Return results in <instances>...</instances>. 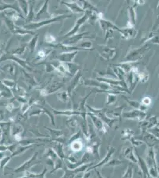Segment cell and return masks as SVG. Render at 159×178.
Listing matches in <instances>:
<instances>
[{
    "mask_svg": "<svg viewBox=\"0 0 159 178\" xmlns=\"http://www.w3.org/2000/svg\"><path fill=\"white\" fill-rule=\"evenodd\" d=\"M146 162L149 169L154 167H158L156 162V157L154 147H148V150L146 157Z\"/></svg>",
    "mask_w": 159,
    "mask_h": 178,
    "instance_id": "obj_6",
    "label": "cell"
},
{
    "mask_svg": "<svg viewBox=\"0 0 159 178\" xmlns=\"http://www.w3.org/2000/svg\"><path fill=\"white\" fill-rule=\"evenodd\" d=\"M7 59H12V60H14L15 61V62H18L21 66H22L23 68H26L29 70H31L30 68L29 67V66L27 65V63L23 61V60H21V59H19L17 57L14 56L13 55H10V54H3L2 56L0 58V62H1L2 61H5Z\"/></svg>",
    "mask_w": 159,
    "mask_h": 178,
    "instance_id": "obj_13",
    "label": "cell"
},
{
    "mask_svg": "<svg viewBox=\"0 0 159 178\" xmlns=\"http://www.w3.org/2000/svg\"><path fill=\"white\" fill-rule=\"evenodd\" d=\"M124 162L119 159L115 158L112 160H110V161L105 165L104 166L105 167H115V166H118L122 165Z\"/></svg>",
    "mask_w": 159,
    "mask_h": 178,
    "instance_id": "obj_29",
    "label": "cell"
},
{
    "mask_svg": "<svg viewBox=\"0 0 159 178\" xmlns=\"http://www.w3.org/2000/svg\"><path fill=\"white\" fill-rule=\"evenodd\" d=\"M26 49V47H20L16 49H14V51H12V54H15V55H21L22 54Z\"/></svg>",
    "mask_w": 159,
    "mask_h": 178,
    "instance_id": "obj_43",
    "label": "cell"
},
{
    "mask_svg": "<svg viewBox=\"0 0 159 178\" xmlns=\"http://www.w3.org/2000/svg\"><path fill=\"white\" fill-rule=\"evenodd\" d=\"M134 149V148L133 147H128L124 148L122 151V155L125 159H128L131 163L137 164L138 159L135 154V153Z\"/></svg>",
    "mask_w": 159,
    "mask_h": 178,
    "instance_id": "obj_8",
    "label": "cell"
},
{
    "mask_svg": "<svg viewBox=\"0 0 159 178\" xmlns=\"http://www.w3.org/2000/svg\"><path fill=\"white\" fill-rule=\"evenodd\" d=\"M115 151H116L115 148H114L113 147H109L107 149V153H106L105 157L100 162H99L96 165H93L91 167H90L89 168H88V169L85 172H91V171H93L94 169V170L97 169V168H98L99 167L104 166L105 165H106L110 161L111 157L114 154Z\"/></svg>",
    "mask_w": 159,
    "mask_h": 178,
    "instance_id": "obj_3",
    "label": "cell"
},
{
    "mask_svg": "<svg viewBox=\"0 0 159 178\" xmlns=\"http://www.w3.org/2000/svg\"><path fill=\"white\" fill-rule=\"evenodd\" d=\"M81 131L80 130L79 132H77V133H76L74 135H73V137L70 139V141H69V143L70 144L71 143L76 141V140H79L80 138V135H81Z\"/></svg>",
    "mask_w": 159,
    "mask_h": 178,
    "instance_id": "obj_44",
    "label": "cell"
},
{
    "mask_svg": "<svg viewBox=\"0 0 159 178\" xmlns=\"http://www.w3.org/2000/svg\"><path fill=\"white\" fill-rule=\"evenodd\" d=\"M67 125L70 129L73 131V130L76 129V127H77V121L75 119H70L67 120Z\"/></svg>",
    "mask_w": 159,
    "mask_h": 178,
    "instance_id": "obj_38",
    "label": "cell"
},
{
    "mask_svg": "<svg viewBox=\"0 0 159 178\" xmlns=\"http://www.w3.org/2000/svg\"><path fill=\"white\" fill-rule=\"evenodd\" d=\"M143 103L146 106H148L151 103V100L149 97H145L143 100Z\"/></svg>",
    "mask_w": 159,
    "mask_h": 178,
    "instance_id": "obj_48",
    "label": "cell"
},
{
    "mask_svg": "<svg viewBox=\"0 0 159 178\" xmlns=\"http://www.w3.org/2000/svg\"><path fill=\"white\" fill-rule=\"evenodd\" d=\"M0 93L1 96H4V97L10 98L13 97V95L9 89L8 87L5 86L2 82L0 81Z\"/></svg>",
    "mask_w": 159,
    "mask_h": 178,
    "instance_id": "obj_19",
    "label": "cell"
},
{
    "mask_svg": "<svg viewBox=\"0 0 159 178\" xmlns=\"http://www.w3.org/2000/svg\"><path fill=\"white\" fill-rule=\"evenodd\" d=\"M62 4H64L65 5H66L73 13H82V12L84 11V10H83V8H82L81 7H80L79 5L77 3H76V2H62Z\"/></svg>",
    "mask_w": 159,
    "mask_h": 178,
    "instance_id": "obj_17",
    "label": "cell"
},
{
    "mask_svg": "<svg viewBox=\"0 0 159 178\" xmlns=\"http://www.w3.org/2000/svg\"><path fill=\"white\" fill-rule=\"evenodd\" d=\"M88 34L87 32H84L82 33H80L79 35L72 36L70 38H68L67 39L65 40L64 42H63L61 44L65 45H68V46H73V45L77 43L80 39H81L83 37L85 36H87Z\"/></svg>",
    "mask_w": 159,
    "mask_h": 178,
    "instance_id": "obj_12",
    "label": "cell"
},
{
    "mask_svg": "<svg viewBox=\"0 0 159 178\" xmlns=\"http://www.w3.org/2000/svg\"><path fill=\"white\" fill-rule=\"evenodd\" d=\"M63 86V84L61 83H53L52 85H51L49 87H48L47 90H46L48 94L52 93L58 90L59 89H60Z\"/></svg>",
    "mask_w": 159,
    "mask_h": 178,
    "instance_id": "obj_27",
    "label": "cell"
},
{
    "mask_svg": "<svg viewBox=\"0 0 159 178\" xmlns=\"http://www.w3.org/2000/svg\"><path fill=\"white\" fill-rule=\"evenodd\" d=\"M122 117L124 118L135 119L140 122L143 121L147 117V114L142 111L134 110L128 112H125L122 114Z\"/></svg>",
    "mask_w": 159,
    "mask_h": 178,
    "instance_id": "obj_5",
    "label": "cell"
},
{
    "mask_svg": "<svg viewBox=\"0 0 159 178\" xmlns=\"http://www.w3.org/2000/svg\"><path fill=\"white\" fill-rule=\"evenodd\" d=\"M38 39V35H36L30 41V42L29 44V48L31 52H33L35 51Z\"/></svg>",
    "mask_w": 159,
    "mask_h": 178,
    "instance_id": "obj_32",
    "label": "cell"
},
{
    "mask_svg": "<svg viewBox=\"0 0 159 178\" xmlns=\"http://www.w3.org/2000/svg\"></svg>",
    "mask_w": 159,
    "mask_h": 178,
    "instance_id": "obj_61",
    "label": "cell"
},
{
    "mask_svg": "<svg viewBox=\"0 0 159 178\" xmlns=\"http://www.w3.org/2000/svg\"><path fill=\"white\" fill-rule=\"evenodd\" d=\"M63 160H61V159H60L59 157L55 160V166L54 168L52 169V171L51 172V174H53L54 173L55 171L62 169L63 168Z\"/></svg>",
    "mask_w": 159,
    "mask_h": 178,
    "instance_id": "obj_33",
    "label": "cell"
},
{
    "mask_svg": "<svg viewBox=\"0 0 159 178\" xmlns=\"http://www.w3.org/2000/svg\"><path fill=\"white\" fill-rule=\"evenodd\" d=\"M133 135H134V132L132 131V130L129 128L125 129L121 132V140L130 141L131 138L133 137Z\"/></svg>",
    "mask_w": 159,
    "mask_h": 178,
    "instance_id": "obj_25",
    "label": "cell"
},
{
    "mask_svg": "<svg viewBox=\"0 0 159 178\" xmlns=\"http://www.w3.org/2000/svg\"><path fill=\"white\" fill-rule=\"evenodd\" d=\"M2 51L0 49V58H1V57L2 56Z\"/></svg>",
    "mask_w": 159,
    "mask_h": 178,
    "instance_id": "obj_57",
    "label": "cell"
},
{
    "mask_svg": "<svg viewBox=\"0 0 159 178\" xmlns=\"http://www.w3.org/2000/svg\"><path fill=\"white\" fill-rule=\"evenodd\" d=\"M51 47L55 48L56 49L60 50V51H77L78 50H82L81 48L76 47H73V46H68V45H65L62 44H58L56 45L51 44Z\"/></svg>",
    "mask_w": 159,
    "mask_h": 178,
    "instance_id": "obj_15",
    "label": "cell"
},
{
    "mask_svg": "<svg viewBox=\"0 0 159 178\" xmlns=\"http://www.w3.org/2000/svg\"><path fill=\"white\" fill-rule=\"evenodd\" d=\"M157 126H159V121H158V124H157Z\"/></svg>",
    "mask_w": 159,
    "mask_h": 178,
    "instance_id": "obj_59",
    "label": "cell"
},
{
    "mask_svg": "<svg viewBox=\"0 0 159 178\" xmlns=\"http://www.w3.org/2000/svg\"><path fill=\"white\" fill-rule=\"evenodd\" d=\"M0 97H1V93H0Z\"/></svg>",
    "mask_w": 159,
    "mask_h": 178,
    "instance_id": "obj_60",
    "label": "cell"
},
{
    "mask_svg": "<svg viewBox=\"0 0 159 178\" xmlns=\"http://www.w3.org/2000/svg\"><path fill=\"white\" fill-rule=\"evenodd\" d=\"M68 95H69V94L68 93V92H63L58 93L57 94V97H58V99L60 100L63 101L64 102H66L67 101V100L68 99Z\"/></svg>",
    "mask_w": 159,
    "mask_h": 178,
    "instance_id": "obj_37",
    "label": "cell"
},
{
    "mask_svg": "<svg viewBox=\"0 0 159 178\" xmlns=\"http://www.w3.org/2000/svg\"><path fill=\"white\" fill-rule=\"evenodd\" d=\"M88 13L87 11H86L85 14L81 18H80L77 20V21H76V25L74 26V27L68 33H67L66 35H65L63 37V38H70V37H71L72 36H74L79 31L80 26L87 21V20L88 19Z\"/></svg>",
    "mask_w": 159,
    "mask_h": 178,
    "instance_id": "obj_7",
    "label": "cell"
},
{
    "mask_svg": "<svg viewBox=\"0 0 159 178\" xmlns=\"http://www.w3.org/2000/svg\"><path fill=\"white\" fill-rule=\"evenodd\" d=\"M4 20L5 21L7 25L8 26V27L9 30L11 32H13V33H15L18 29L14 24V23H13V21H11L9 18H8L7 17H6V16H4Z\"/></svg>",
    "mask_w": 159,
    "mask_h": 178,
    "instance_id": "obj_31",
    "label": "cell"
},
{
    "mask_svg": "<svg viewBox=\"0 0 159 178\" xmlns=\"http://www.w3.org/2000/svg\"><path fill=\"white\" fill-rule=\"evenodd\" d=\"M80 77H81V74H80V72H79L77 74V75H76V77L73 78V80L70 83V84L68 86V89H67L68 93L69 95L71 93V92L73 90V89L76 87V86H77V84H78V83L79 81L80 78Z\"/></svg>",
    "mask_w": 159,
    "mask_h": 178,
    "instance_id": "obj_24",
    "label": "cell"
},
{
    "mask_svg": "<svg viewBox=\"0 0 159 178\" xmlns=\"http://www.w3.org/2000/svg\"><path fill=\"white\" fill-rule=\"evenodd\" d=\"M38 55L39 57L40 58H43V57H45L46 55H47V53H46V52H45L43 50H40L38 52Z\"/></svg>",
    "mask_w": 159,
    "mask_h": 178,
    "instance_id": "obj_51",
    "label": "cell"
},
{
    "mask_svg": "<svg viewBox=\"0 0 159 178\" xmlns=\"http://www.w3.org/2000/svg\"><path fill=\"white\" fill-rule=\"evenodd\" d=\"M42 109H43V112H44L45 114H46L50 118L51 122L52 124L54 125H55V120H54V115H52V114H51V112L49 110L46 109V108H42Z\"/></svg>",
    "mask_w": 159,
    "mask_h": 178,
    "instance_id": "obj_41",
    "label": "cell"
},
{
    "mask_svg": "<svg viewBox=\"0 0 159 178\" xmlns=\"http://www.w3.org/2000/svg\"><path fill=\"white\" fill-rule=\"evenodd\" d=\"M55 40H56V39L55 38V37L51 35H49H49H46V36H45V41L47 42L52 43V42H55Z\"/></svg>",
    "mask_w": 159,
    "mask_h": 178,
    "instance_id": "obj_45",
    "label": "cell"
},
{
    "mask_svg": "<svg viewBox=\"0 0 159 178\" xmlns=\"http://www.w3.org/2000/svg\"><path fill=\"white\" fill-rule=\"evenodd\" d=\"M47 129L49 130L51 134V141H57L58 139L61 138L63 135V132L61 130H56L54 129H51L47 128Z\"/></svg>",
    "mask_w": 159,
    "mask_h": 178,
    "instance_id": "obj_22",
    "label": "cell"
},
{
    "mask_svg": "<svg viewBox=\"0 0 159 178\" xmlns=\"http://www.w3.org/2000/svg\"><path fill=\"white\" fill-rule=\"evenodd\" d=\"M135 155L138 159V163L137 164L138 165V166L140 168V169L141 172H142L143 175H144V178H150V175L149 174V168L147 165V163L146 162V160L143 159L140 154L138 153V152L135 150Z\"/></svg>",
    "mask_w": 159,
    "mask_h": 178,
    "instance_id": "obj_10",
    "label": "cell"
},
{
    "mask_svg": "<svg viewBox=\"0 0 159 178\" xmlns=\"http://www.w3.org/2000/svg\"><path fill=\"white\" fill-rule=\"evenodd\" d=\"M47 171H48V169L46 168H45L44 170H43V171L42 173L38 174V176H37V177L36 178H45V174H46Z\"/></svg>",
    "mask_w": 159,
    "mask_h": 178,
    "instance_id": "obj_47",
    "label": "cell"
},
{
    "mask_svg": "<svg viewBox=\"0 0 159 178\" xmlns=\"http://www.w3.org/2000/svg\"><path fill=\"white\" fill-rule=\"evenodd\" d=\"M7 9H14L16 11V12L20 14L23 18V16H22V13H21V10H20L18 2L16 1L14 4H5L4 2H1L0 4V11H2L4 10H5Z\"/></svg>",
    "mask_w": 159,
    "mask_h": 178,
    "instance_id": "obj_14",
    "label": "cell"
},
{
    "mask_svg": "<svg viewBox=\"0 0 159 178\" xmlns=\"http://www.w3.org/2000/svg\"><path fill=\"white\" fill-rule=\"evenodd\" d=\"M29 7H30V9L29 11V13L27 16V18H26V23L27 24L31 23L32 20H33V18H35V14H34V2L32 3V1H29Z\"/></svg>",
    "mask_w": 159,
    "mask_h": 178,
    "instance_id": "obj_23",
    "label": "cell"
},
{
    "mask_svg": "<svg viewBox=\"0 0 159 178\" xmlns=\"http://www.w3.org/2000/svg\"><path fill=\"white\" fill-rule=\"evenodd\" d=\"M78 53V51H74L72 52H64L61 54H60V55H58L57 57V59L60 62H63L65 63H71L74 58V57L76 55V54Z\"/></svg>",
    "mask_w": 159,
    "mask_h": 178,
    "instance_id": "obj_11",
    "label": "cell"
},
{
    "mask_svg": "<svg viewBox=\"0 0 159 178\" xmlns=\"http://www.w3.org/2000/svg\"><path fill=\"white\" fill-rule=\"evenodd\" d=\"M122 178H133V168L131 165L128 166Z\"/></svg>",
    "mask_w": 159,
    "mask_h": 178,
    "instance_id": "obj_34",
    "label": "cell"
},
{
    "mask_svg": "<svg viewBox=\"0 0 159 178\" xmlns=\"http://www.w3.org/2000/svg\"><path fill=\"white\" fill-rule=\"evenodd\" d=\"M91 175L90 172H85L82 178H89Z\"/></svg>",
    "mask_w": 159,
    "mask_h": 178,
    "instance_id": "obj_54",
    "label": "cell"
},
{
    "mask_svg": "<svg viewBox=\"0 0 159 178\" xmlns=\"http://www.w3.org/2000/svg\"><path fill=\"white\" fill-rule=\"evenodd\" d=\"M91 47V43L90 42H85L80 44V47L82 49H84V48L85 49L90 48Z\"/></svg>",
    "mask_w": 159,
    "mask_h": 178,
    "instance_id": "obj_46",
    "label": "cell"
},
{
    "mask_svg": "<svg viewBox=\"0 0 159 178\" xmlns=\"http://www.w3.org/2000/svg\"><path fill=\"white\" fill-rule=\"evenodd\" d=\"M150 131H149V132L152 134L155 137H156L158 139L159 138V128L157 126H154L153 128L149 129Z\"/></svg>",
    "mask_w": 159,
    "mask_h": 178,
    "instance_id": "obj_39",
    "label": "cell"
},
{
    "mask_svg": "<svg viewBox=\"0 0 159 178\" xmlns=\"http://www.w3.org/2000/svg\"><path fill=\"white\" fill-rule=\"evenodd\" d=\"M7 150H8V146H5V145H4V144H0V151L5 152Z\"/></svg>",
    "mask_w": 159,
    "mask_h": 178,
    "instance_id": "obj_49",
    "label": "cell"
},
{
    "mask_svg": "<svg viewBox=\"0 0 159 178\" xmlns=\"http://www.w3.org/2000/svg\"><path fill=\"white\" fill-rule=\"evenodd\" d=\"M44 156L48 157V159H52L54 160H56L57 158H58L56 152L54 151V150L53 148H49L47 149V150L46 151L45 153L44 154Z\"/></svg>",
    "mask_w": 159,
    "mask_h": 178,
    "instance_id": "obj_30",
    "label": "cell"
},
{
    "mask_svg": "<svg viewBox=\"0 0 159 178\" xmlns=\"http://www.w3.org/2000/svg\"><path fill=\"white\" fill-rule=\"evenodd\" d=\"M48 1H45L43 5L40 8V10L38 12V13L36 14V17H35V19L36 20H39L41 18H44L45 20L50 19L52 15L48 12Z\"/></svg>",
    "mask_w": 159,
    "mask_h": 178,
    "instance_id": "obj_9",
    "label": "cell"
},
{
    "mask_svg": "<svg viewBox=\"0 0 159 178\" xmlns=\"http://www.w3.org/2000/svg\"><path fill=\"white\" fill-rule=\"evenodd\" d=\"M136 138L142 141L144 143H146L148 147H154L159 140V139L155 137L149 131H146L144 134H141L140 137H137Z\"/></svg>",
    "mask_w": 159,
    "mask_h": 178,
    "instance_id": "obj_4",
    "label": "cell"
},
{
    "mask_svg": "<svg viewBox=\"0 0 159 178\" xmlns=\"http://www.w3.org/2000/svg\"><path fill=\"white\" fill-rule=\"evenodd\" d=\"M18 4L19 5V7L20 10L23 11V13H24L25 16H27L28 13H29V1H24V0H20L18 1Z\"/></svg>",
    "mask_w": 159,
    "mask_h": 178,
    "instance_id": "obj_26",
    "label": "cell"
},
{
    "mask_svg": "<svg viewBox=\"0 0 159 178\" xmlns=\"http://www.w3.org/2000/svg\"><path fill=\"white\" fill-rule=\"evenodd\" d=\"M52 112L54 114V115H64L67 116H72L74 115H81V113L78 111H57L54 109H52Z\"/></svg>",
    "mask_w": 159,
    "mask_h": 178,
    "instance_id": "obj_20",
    "label": "cell"
},
{
    "mask_svg": "<svg viewBox=\"0 0 159 178\" xmlns=\"http://www.w3.org/2000/svg\"><path fill=\"white\" fill-rule=\"evenodd\" d=\"M19 178H30V177H29V175H28L27 174H26V175H25L24 177H22Z\"/></svg>",
    "mask_w": 159,
    "mask_h": 178,
    "instance_id": "obj_56",
    "label": "cell"
},
{
    "mask_svg": "<svg viewBox=\"0 0 159 178\" xmlns=\"http://www.w3.org/2000/svg\"><path fill=\"white\" fill-rule=\"evenodd\" d=\"M54 151L56 152L58 157L61 159V160H64L66 158V154L64 153L63 150V144L61 143H58L57 145H55V147L53 148Z\"/></svg>",
    "mask_w": 159,
    "mask_h": 178,
    "instance_id": "obj_18",
    "label": "cell"
},
{
    "mask_svg": "<svg viewBox=\"0 0 159 178\" xmlns=\"http://www.w3.org/2000/svg\"><path fill=\"white\" fill-rule=\"evenodd\" d=\"M2 83L8 88H13L15 86V82L10 80H2Z\"/></svg>",
    "mask_w": 159,
    "mask_h": 178,
    "instance_id": "obj_40",
    "label": "cell"
},
{
    "mask_svg": "<svg viewBox=\"0 0 159 178\" xmlns=\"http://www.w3.org/2000/svg\"><path fill=\"white\" fill-rule=\"evenodd\" d=\"M129 141L131 143V144L132 145V147L134 148L139 147L140 146H142L144 144V143L142 141H141L140 140H138V139H137L136 138H135L134 137H132Z\"/></svg>",
    "mask_w": 159,
    "mask_h": 178,
    "instance_id": "obj_36",
    "label": "cell"
},
{
    "mask_svg": "<svg viewBox=\"0 0 159 178\" xmlns=\"http://www.w3.org/2000/svg\"><path fill=\"white\" fill-rule=\"evenodd\" d=\"M21 131H22V128H21V126L20 125H15L13 128V134L14 136L17 134H20V132H21Z\"/></svg>",
    "mask_w": 159,
    "mask_h": 178,
    "instance_id": "obj_42",
    "label": "cell"
},
{
    "mask_svg": "<svg viewBox=\"0 0 159 178\" xmlns=\"http://www.w3.org/2000/svg\"><path fill=\"white\" fill-rule=\"evenodd\" d=\"M72 15H61L57 16L54 18H52L48 20H42L39 22H34V23H31L29 24H26L23 26V28L26 30H35L36 29H38L44 26L49 24L51 23H53L57 21H60L62 20H64V18H67L71 17Z\"/></svg>",
    "mask_w": 159,
    "mask_h": 178,
    "instance_id": "obj_1",
    "label": "cell"
},
{
    "mask_svg": "<svg viewBox=\"0 0 159 178\" xmlns=\"http://www.w3.org/2000/svg\"><path fill=\"white\" fill-rule=\"evenodd\" d=\"M55 160L51 159H48V160H47L48 165L52 166L53 168H54V166H55Z\"/></svg>",
    "mask_w": 159,
    "mask_h": 178,
    "instance_id": "obj_50",
    "label": "cell"
},
{
    "mask_svg": "<svg viewBox=\"0 0 159 178\" xmlns=\"http://www.w3.org/2000/svg\"><path fill=\"white\" fill-rule=\"evenodd\" d=\"M95 171H96V175H97V178H105L102 175H101V174L100 173V172L98 171V170H97V169H95Z\"/></svg>",
    "mask_w": 159,
    "mask_h": 178,
    "instance_id": "obj_53",
    "label": "cell"
},
{
    "mask_svg": "<svg viewBox=\"0 0 159 178\" xmlns=\"http://www.w3.org/2000/svg\"><path fill=\"white\" fill-rule=\"evenodd\" d=\"M13 108H14V106H13V105L12 103H10V104L8 105L7 106V110H8L9 111H11L13 109Z\"/></svg>",
    "mask_w": 159,
    "mask_h": 178,
    "instance_id": "obj_52",
    "label": "cell"
},
{
    "mask_svg": "<svg viewBox=\"0 0 159 178\" xmlns=\"http://www.w3.org/2000/svg\"><path fill=\"white\" fill-rule=\"evenodd\" d=\"M32 147V146H21L19 148H17L15 151L11 154V157H15L17 156H20L24 153L26 150L30 149Z\"/></svg>",
    "mask_w": 159,
    "mask_h": 178,
    "instance_id": "obj_28",
    "label": "cell"
},
{
    "mask_svg": "<svg viewBox=\"0 0 159 178\" xmlns=\"http://www.w3.org/2000/svg\"><path fill=\"white\" fill-rule=\"evenodd\" d=\"M11 156H5L4 157H3L1 160H0V169L3 170L4 168L6 166V165H7V163L9 162V161L11 160Z\"/></svg>",
    "mask_w": 159,
    "mask_h": 178,
    "instance_id": "obj_35",
    "label": "cell"
},
{
    "mask_svg": "<svg viewBox=\"0 0 159 178\" xmlns=\"http://www.w3.org/2000/svg\"><path fill=\"white\" fill-rule=\"evenodd\" d=\"M2 133H0V141H1V140H2Z\"/></svg>",
    "mask_w": 159,
    "mask_h": 178,
    "instance_id": "obj_58",
    "label": "cell"
},
{
    "mask_svg": "<svg viewBox=\"0 0 159 178\" xmlns=\"http://www.w3.org/2000/svg\"><path fill=\"white\" fill-rule=\"evenodd\" d=\"M3 157H4V152H1V151H0V160H1Z\"/></svg>",
    "mask_w": 159,
    "mask_h": 178,
    "instance_id": "obj_55",
    "label": "cell"
},
{
    "mask_svg": "<svg viewBox=\"0 0 159 178\" xmlns=\"http://www.w3.org/2000/svg\"><path fill=\"white\" fill-rule=\"evenodd\" d=\"M70 148L74 152H79L83 148V143L80 140H76L70 143Z\"/></svg>",
    "mask_w": 159,
    "mask_h": 178,
    "instance_id": "obj_21",
    "label": "cell"
},
{
    "mask_svg": "<svg viewBox=\"0 0 159 178\" xmlns=\"http://www.w3.org/2000/svg\"><path fill=\"white\" fill-rule=\"evenodd\" d=\"M88 116H90V117L91 119V120H93V124L94 125L95 127L98 129V130H100V131H105L104 130V125H103V123L102 122V121L97 116H96L95 115H94L93 114H91L90 112L89 113H87V114Z\"/></svg>",
    "mask_w": 159,
    "mask_h": 178,
    "instance_id": "obj_16",
    "label": "cell"
},
{
    "mask_svg": "<svg viewBox=\"0 0 159 178\" xmlns=\"http://www.w3.org/2000/svg\"><path fill=\"white\" fill-rule=\"evenodd\" d=\"M38 156V152H35L33 156L30 158L29 160L26 161L23 164H22L20 166L16 168L14 170V172L15 173H20L22 172H26L29 169L33 167L34 165L40 163V162H36Z\"/></svg>",
    "mask_w": 159,
    "mask_h": 178,
    "instance_id": "obj_2",
    "label": "cell"
}]
</instances>
